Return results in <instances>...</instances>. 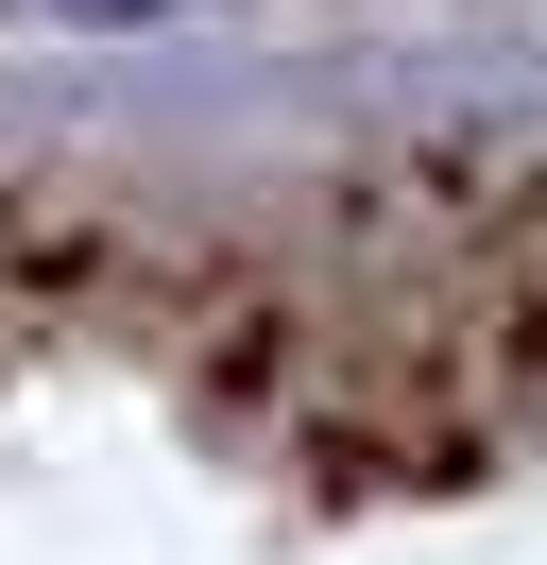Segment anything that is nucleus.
I'll use <instances>...</instances> for the list:
<instances>
[{
  "label": "nucleus",
  "instance_id": "f257e3e1",
  "mask_svg": "<svg viewBox=\"0 0 547 565\" xmlns=\"http://www.w3.org/2000/svg\"><path fill=\"white\" fill-rule=\"evenodd\" d=\"M18 18H52V35H137V18H189V0H18Z\"/></svg>",
  "mask_w": 547,
  "mask_h": 565
}]
</instances>
